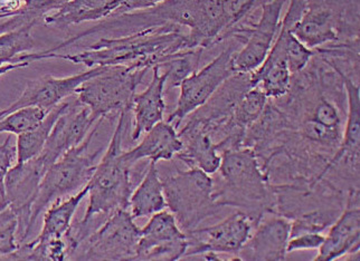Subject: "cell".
<instances>
[{
    "instance_id": "1",
    "label": "cell",
    "mask_w": 360,
    "mask_h": 261,
    "mask_svg": "<svg viewBox=\"0 0 360 261\" xmlns=\"http://www.w3.org/2000/svg\"><path fill=\"white\" fill-rule=\"evenodd\" d=\"M185 49H193L188 35L183 34L180 26L168 25L119 39L103 37L77 54H58L41 51L22 55L17 58L14 63L30 65L37 60L60 58L90 68L124 65L150 69L160 67L172 55Z\"/></svg>"
},
{
    "instance_id": "2",
    "label": "cell",
    "mask_w": 360,
    "mask_h": 261,
    "mask_svg": "<svg viewBox=\"0 0 360 261\" xmlns=\"http://www.w3.org/2000/svg\"><path fill=\"white\" fill-rule=\"evenodd\" d=\"M121 112L107 151L96 166V172L89 182L88 208L82 220L72 225L65 234L68 246V258L71 259L81 242L92 234L98 215L109 217L117 210L130 207L132 182L130 166L122 160V141L126 133L129 112Z\"/></svg>"
},
{
    "instance_id": "3",
    "label": "cell",
    "mask_w": 360,
    "mask_h": 261,
    "mask_svg": "<svg viewBox=\"0 0 360 261\" xmlns=\"http://www.w3.org/2000/svg\"><path fill=\"white\" fill-rule=\"evenodd\" d=\"M214 198L219 207H233L245 213L254 228L266 213H278L276 187L271 185L257 154L250 147L221 153Z\"/></svg>"
},
{
    "instance_id": "4",
    "label": "cell",
    "mask_w": 360,
    "mask_h": 261,
    "mask_svg": "<svg viewBox=\"0 0 360 261\" xmlns=\"http://www.w3.org/2000/svg\"><path fill=\"white\" fill-rule=\"evenodd\" d=\"M198 16V1L197 0H168L158 1L150 8L131 11L128 14L113 16L98 22L92 27L83 30L77 35L72 36L65 41H60L56 46L46 51L47 53H56L60 49L72 46L77 41L94 35H111L109 39H119L134 35L142 30L164 27L168 25H177L180 27L186 26L189 29L195 27Z\"/></svg>"
},
{
    "instance_id": "5",
    "label": "cell",
    "mask_w": 360,
    "mask_h": 261,
    "mask_svg": "<svg viewBox=\"0 0 360 261\" xmlns=\"http://www.w3.org/2000/svg\"><path fill=\"white\" fill-rule=\"evenodd\" d=\"M102 122L103 120L96 123V126L92 128L83 143L66 152L47 170L39 187V196L32 210L26 241L33 232L39 215L47 207L56 200L63 199L79 189L84 188L90 182L96 169L94 162L101 152V149H98L93 154H89L88 149L93 138L98 133Z\"/></svg>"
},
{
    "instance_id": "6",
    "label": "cell",
    "mask_w": 360,
    "mask_h": 261,
    "mask_svg": "<svg viewBox=\"0 0 360 261\" xmlns=\"http://www.w3.org/2000/svg\"><path fill=\"white\" fill-rule=\"evenodd\" d=\"M359 3L308 1L291 33L311 51L359 39Z\"/></svg>"
},
{
    "instance_id": "7",
    "label": "cell",
    "mask_w": 360,
    "mask_h": 261,
    "mask_svg": "<svg viewBox=\"0 0 360 261\" xmlns=\"http://www.w3.org/2000/svg\"><path fill=\"white\" fill-rule=\"evenodd\" d=\"M162 185L167 207L185 232L198 228L221 208L214 198L213 178L202 170L177 172L165 178Z\"/></svg>"
},
{
    "instance_id": "8",
    "label": "cell",
    "mask_w": 360,
    "mask_h": 261,
    "mask_svg": "<svg viewBox=\"0 0 360 261\" xmlns=\"http://www.w3.org/2000/svg\"><path fill=\"white\" fill-rule=\"evenodd\" d=\"M148 71L134 66H107L100 75L77 88V101L89 107L98 121L120 115L124 109H131L136 88Z\"/></svg>"
},
{
    "instance_id": "9",
    "label": "cell",
    "mask_w": 360,
    "mask_h": 261,
    "mask_svg": "<svg viewBox=\"0 0 360 261\" xmlns=\"http://www.w3.org/2000/svg\"><path fill=\"white\" fill-rule=\"evenodd\" d=\"M141 228L128 209L117 210L84 241L71 259L85 261H134Z\"/></svg>"
},
{
    "instance_id": "10",
    "label": "cell",
    "mask_w": 360,
    "mask_h": 261,
    "mask_svg": "<svg viewBox=\"0 0 360 261\" xmlns=\"http://www.w3.org/2000/svg\"><path fill=\"white\" fill-rule=\"evenodd\" d=\"M284 4L263 1L259 20H251V15L233 28L231 39L244 44L243 48L235 53L233 63L236 73L251 74L262 65L281 27Z\"/></svg>"
},
{
    "instance_id": "11",
    "label": "cell",
    "mask_w": 360,
    "mask_h": 261,
    "mask_svg": "<svg viewBox=\"0 0 360 261\" xmlns=\"http://www.w3.org/2000/svg\"><path fill=\"white\" fill-rule=\"evenodd\" d=\"M236 46L229 44L221 54L202 67L195 72L180 85V95L175 111L167 119V122L175 126L176 130L180 123L193 112L207 103L223 83L236 74L234 69V56Z\"/></svg>"
},
{
    "instance_id": "12",
    "label": "cell",
    "mask_w": 360,
    "mask_h": 261,
    "mask_svg": "<svg viewBox=\"0 0 360 261\" xmlns=\"http://www.w3.org/2000/svg\"><path fill=\"white\" fill-rule=\"evenodd\" d=\"M49 166L39 156L15 164L1 179V210L11 207L20 218L18 239L26 242L28 225L39 187Z\"/></svg>"
},
{
    "instance_id": "13",
    "label": "cell",
    "mask_w": 360,
    "mask_h": 261,
    "mask_svg": "<svg viewBox=\"0 0 360 261\" xmlns=\"http://www.w3.org/2000/svg\"><path fill=\"white\" fill-rule=\"evenodd\" d=\"M253 230L251 219L242 211H236L214 226L186 232L188 247L184 257L188 259L205 253H227L240 260L238 255Z\"/></svg>"
},
{
    "instance_id": "14",
    "label": "cell",
    "mask_w": 360,
    "mask_h": 261,
    "mask_svg": "<svg viewBox=\"0 0 360 261\" xmlns=\"http://www.w3.org/2000/svg\"><path fill=\"white\" fill-rule=\"evenodd\" d=\"M307 1L290 3L287 14L281 20L278 37L271 47L268 56L257 71L251 73L254 86L262 88L271 100L287 95L291 88L292 74L290 72L287 58V33L290 26H295L306 11Z\"/></svg>"
},
{
    "instance_id": "15",
    "label": "cell",
    "mask_w": 360,
    "mask_h": 261,
    "mask_svg": "<svg viewBox=\"0 0 360 261\" xmlns=\"http://www.w3.org/2000/svg\"><path fill=\"white\" fill-rule=\"evenodd\" d=\"M188 247L187 234L175 215L162 210L151 215L141 228L134 261H176L185 256Z\"/></svg>"
},
{
    "instance_id": "16",
    "label": "cell",
    "mask_w": 360,
    "mask_h": 261,
    "mask_svg": "<svg viewBox=\"0 0 360 261\" xmlns=\"http://www.w3.org/2000/svg\"><path fill=\"white\" fill-rule=\"evenodd\" d=\"M105 67L107 66L90 68L88 71L72 76L54 77L45 75L30 81L26 84L20 98L1 111L0 119L22 107H39L51 111L58 107V104L63 103L65 98L75 94L77 88L88 82L89 79L100 75Z\"/></svg>"
},
{
    "instance_id": "17",
    "label": "cell",
    "mask_w": 360,
    "mask_h": 261,
    "mask_svg": "<svg viewBox=\"0 0 360 261\" xmlns=\"http://www.w3.org/2000/svg\"><path fill=\"white\" fill-rule=\"evenodd\" d=\"M94 122L98 120L93 116L91 109L79 102H74L55 124L39 158L51 168L66 152L83 143L92 130Z\"/></svg>"
},
{
    "instance_id": "18",
    "label": "cell",
    "mask_w": 360,
    "mask_h": 261,
    "mask_svg": "<svg viewBox=\"0 0 360 261\" xmlns=\"http://www.w3.org/2000/svg\"><path fill=\"white\" fill-rule=\"evenodd\" d=\"M359 189L348 191L346 207L329 228L314 261H333L360 250Z\"/></svg>"
},
{
    "instance_id": "19",
    "label": "cell",
    "mask_w": 360,
    "mask_h": 261,
    "mask_svg": "<svg viewBox=\"0 0 360 261\" xmlns=\"http://www.w3.org/2000/svg\"><path fill=\"white\" fill-rule=\"evenodd\" d=\"M291 222L288 218L261 220L240 250V260L282 261L287 259Z\"/></svg>"
},
{
    "instance_id": "20",
    "label": "cell",
    "mask_w": 360,
    "mask_h": 261,
    "mask_svg": "<svg viewBox=\"0 0 360 261\" xmlns=\"http://www.w3.org/2000/svg\"><path fill=\"white\" fill-rule=\"evenodd\" d=\"M153 79L147 88L136 94L132 101L131 111L134 115L132 142L138 141L142 134L147 133L153 126L164 121L166 109L164 92L167 77L165 74H160V68L153 67Z\"/></svg>"
},
{
    "instance_id": "21",
    "label": "cell",
    "mask_w": 360,
    "mask_h": 261,
    "mask_svg": "<svg viewBox=\"0 0 360 261\" xmlns=\"http://www.w3.org/2000/svg\"><path fill=\"white\" fill-rule=\"evenodd\" d=\"M183 149V142L175 126L168 122L158 123L145 134L139 145L131 150L122 152V160L130 168L141 160L158 163L159 161L172 160Z\"/></svg>"
},
{
    "instance_id": "22",
    "label": "cell",
    "mask_w": 360,
    "mask_h": 261,
    "mask_svg": "<svg viewBox=\"0 0 360 261\" xmlns=\"http://www.w3.org/2000/svg\"><path fill=\"white\" fill-rule=\"evenodd\" d=\"M178 135L183 142V149L176 156L189 169H200L210 175L219 171L221 155L210 134L186 123Z\"/></svg>"
},
{
    "instance_id": "23",
    "label": "cell",
    "mask_w": 360,
    "mask_h": 261,
    "mask_svg": "<svg viewBox=\"0 0 360 261\" xmlns=\"http://www.w3.org/2000/svg\"><path fill=\"white\" fill-rule=\"evenodd\" d=\"M121 0H72L65 1L58 11L49 14L45 25L66 29L72 25L86 22H102L115 14Z\"/></svg>"
},
{
    "instance_id": "24",
    "label": "cell",
    "mask_w": 360,
    "mask_h": 261,
    "mask_svg": "<svg viewBox=\"0 0 360 261\" xmlns=\"http://www.w3.org/2000/svg\"><path fill=\"white\" fill-rule=\"evenodd\" d=\"M65 0H33L1 4V34L22 27H35L49 14L58 11Z\"/></svg>"
},
{
    "instance_id": "25",
    "label": "cell",
    "mask_w": 360,
    "mask_h": 261,
    "mask_svg": "<svg viewBox=\"0 0 360 261\" xmlns=\"http://www.w3.org/2000/svg\"><path fill=\"white\" fill-rule=\"evenodd\" d=\"M89 194V185L70 198L60 199L53 202L47 209L43 220V227L36 239L30 241L34 246H43L49 240L63 239L71 228L74 213L83 199Z\"/></svg>"
},
{
    "instance_id": "26",
    "label": "cell",
    "mask_w": 360,
    "mask_h": 261,
    "mask_svg": "<svg viewBox=\"0 0 360 261\" xmlns=\"http://www.w3.org/2000/svg\"><path fill=\"white\" fill-rule=\"evenodd\" d=\"M157 163L149 162L147 173L130 198V208L134 219L149 217L167 208L162 180L159 177Z\"/></svg>"
},
{
    "instance_id": "27",
    "label": "cell",
    "mask_w": 360,
    "mask_h": 261,
    "mask_svg": "<svg viewBox=\"0 0 360 261\" xmlns=\"http://www.w3.org/2000/svg\"><path fill=\"white\" fill-rule=\"evenodd\" d=\"M71 103L63 102L55 107L49 112L46 120L43 122L41 126L30 130L27 133L20 134L17 136V150H18V161L17 163H24L27 161L37 158L43 150H44L46 142L52 133L55 124L58 122L60 115L70 107Z\"/></svg>"
},
{
    "instance_id": "28",
    "label": "cell",
    "mask_w": 360,
    "mask_h": 261,
    "mask_svg": "<svg viewBox=\"0 0 360 261\" xmlns=\"http://www.w3.org/2000/svg\"><path fill=\"white\" fill-rule=\"evenodd\" d=\"M202 53L204 49L202 48L185 49L177 54L172 55L166 63L162 64L159 68L160 69L162 68L164 69L162 74L166 75V87L168 88L180 87L187 77L197 72Z\"/></svg>"
},
{
    "instance_id": "29",
    "label": "cell",
    "mask_w": 360,
    "mask_h": 261,
    "mask_svg": "<svg viewBox=\"0 0 360 261\" xmlns=\"http://www.w3.org/2000/svg\"><path fill=\"white\" fill-rule=\"evenodd\" d=\"M51 111L39 107H27L17 109L11 114L1 117L0 132L15 134L17 136L27 133L41 126Z\"/></svg>"
},
{
    "instance_id": "30",
    "label": "cell",
    "mask_w": 360,
    "mask_h": 261,
    "mask_svg": "<svg viewBox=\"0 0 360 261\" xmlns=\"http://www.w3.org/2000/svg\"><path fill=\"white\" fill-rule=\"evenodd\" d=\"M34 27H22L0 36V60L1 65L11 64L22 55L30 54L35 48L36 43L32 35Z\"/></svg>"
},
{
    "instance_id": "31",
    "label": "cell",
    "mask_w": 360,
    "mask_h": 261,
    "mask_svg": "<svg viewBox=\"0 0 360 261\" xmlns=\"http://www.w3.org/2000/svg\"><path fill=\"white\" fill-rule=\"evenodd\" d=\"M1 236H0V253L1 259L16 253L20 247L18 239L20 218L11 207L1 210Z\"/></svg>"
},
{
    "instance_id": "32",
    "label": "cell",
    "mask_w": 360,
    "mask_h": 261,
    "mask_svg": "<svg viewBox=\"0 0 360 261\" xmlns=\"http://www.w3.org/2000/svg\"><path fill=\"white\" fill-rule=\"evenodd\" d=\"M291 28H292V26H290L287 33V58L290 72L292 75H295V74L300 73L308 67L316 53H314V51L304 46L291 33Z\"/></svg>"
},
{
    "instance_id": "33",
    "label": "cell",
    "mask_w": 360,
    "mask_h": 261,
    "mask_svg": "<svg viewBox=\"0 0 360 261\" xmlns=\"http://www.w3.org/2000/svg\"><path fill=\"white\" fill-rule=\"evenodd\" d=\"M325 236L316 232H307V234H297L295 237L290 238L288 242V253L293 251L312 250L319 249Z\"/></svg>"
},
{
    "instance_id": "34",
    "label": "cell",
    "mask_w": 360,
    "mask_h": 261,
    "mask_svg": "<svg viewBox=\"0 0 360 261\" xmlns=\"http://www.w3.org/2000/svg\"><path fill=\"white\" fill-rule=\"evenodd\" d=\"M18 161V150L17 145L11 142V136H8L0 145V172L1 179L5 177L6 173L17 164Z\"/></svg>"
}]
</instances>
